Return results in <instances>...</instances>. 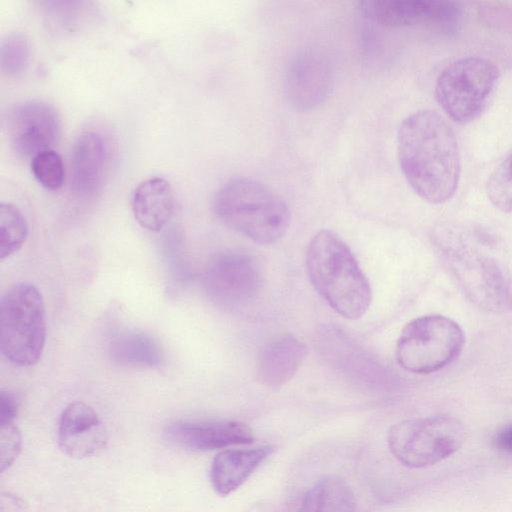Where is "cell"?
I'll use <instances>...</instances> for the list:
<instances>
[{"mask_svg": "<svg viewBox=\"0 0 512 512\" xmlns=\"http://www.w3.org/2000/svg\"><path fill=\"white\" fill-rule=\"evenodd\" d=\"M495 447L507 454H512V423L498 430L493 438Z\"/></svg>", "mask_w": 512, "mask_h": 512, "instance_id": "cell-27", "label": "cell"}, {"mask_svg": "<svg viewBox=\"0 0 512 512\" xmlns=\"http://www.w3.org/2000/svg\"><path fill=\"white\" fill-rule=\"evenodd\" d=\"M486 194L494 207L512 213V153L490 174L486 183Z\"/></svg>", "mask_w": 512, "mask_h": 512, "instance_id": "cell-23", "label": "cell"}, {"mask_svg": "<svg viewBox=\"0 0 512 512\" xmlns=\"http://www.w3.org/2000/svg\"><path fill=\"white\" fill-rule=\"evenodd\" d=\"M358 6L365 18L385 27L423 25L451 34L462 19L461 7L452 1L367 0Z\"/></svg>", "mask_w": 512, "mask_h": 512, "instance_id": "cell-10", "label": "cell"}, {"mask_svg": "<svg viewBox=\"0 0 512 512\" xmlns=\"http://www.w3.org/2000/svg\"><path fill=\"white\" fill-rule=\"evenodd\" d=\"M465 436V426L459 419L436 415L394 424L387 441L391 453L402 465L425 468L454 454Z\"/></svg>", "mask_w": 512, "mask_h": 512, "instance_id": "cell-7", "label": "cell"}, {"mask_svg": "<svg viewBox=\"0 0 512 512\" xmlns=\"http://www.w3.org/2000/svg\"><path fill=\"white\" fill-rule=\"evenodd\" d=\"M299 512H356L354 494L339 476H326L305 493Z\"/></svg>", "mask_w": 512, "mask_h": 512, "instance_id": "cell-20", "label": "cell"}, {"mask_svg": "<svg viewBox=\"0 0 512 512\" xmlns=\"http://www.w3.org/2000/svg\"><path fill=\"white\" fill-rule=\"evenodd\" d=\"M273 446L251 449H225L213 459L210 482L220 496H227L238 489L252 473L270 456Z\"/></svg>", "mask_w": 512, "mask_h": 512, "instance_id": "cell-16", "label": "cell"}, {"mask_svg": "<svg viewBox=\"0 0 512 512\" xmlns=\"http://www.w3.org/2000/svg\"><path fill=\"white\" fill-rule=\"evenodd\" d=\"M174 205L172 187L162 177L141 181L131 196L135 220L143 229L151 232H158L167 225L173 215Z\"/></svg>", "mask_w": 512, "mask_h": 512, "instance_id": "cell-17", "label": "cell"}, {"mask_svg": "<svg viewBox=\"0 0 512 512\" xmlns=\"http://www.w3.org/2000/svg\"><path fill=\"white\" fill-rule=\"evenodd\" d=\"M164 437L175 446L193 451L248 445L254 441L253 431L248 425L232 420L174 422L166 426Z\"/></svg>", "mask_w": 512, "mask_h": 512, "instance_id": "cell-14", "label": "cell"}, {"mask_svg": "<svg viewBox=\"0 0 512 512\" xmlns=\"http://www.w3.org/2000/svg\"><path fill=\"white\" fill-rule=\"evenodd\" d=\"M26 218L12 203L0 204V258L3 260L17 253L28 237Z\"/></svg>", "mask_w": 512, "mask_h": 512, "instance_id": "cell-21", "label": "cell"}, {"mask_svg": "<svg viewBox=\"0 0 512 512\" xmlns=\"http://www.w3.org/2000/svg\"><path fill=\"white\" fill-rule=\"evenodd\" d=\"M433 242L464 295L478 308L494 314L512 311V281L478 232L445 223L434 229Z\"/></svg>", "mask_w": 512, "mask_h": 512, "instance_id": "cell-2", "label": "cell"}, {"mask_svg": "<svg viewBox=\"0 0 512 512\" xmlns=\"http://www.w3.org/2000/svg\"><path fill=\"white\" fill-rule=\"evenodd\" d=\"M465 335L457 322L443 315H424L408 322L396 345V359L406 371L430 374L453 362Z\"/></svg>", "mask_w": 512, "mask_h": 512, "instance_id": "cell-8", "label": "cell"}, {"mask_svg": "<svg viewBox=\"0 0 512 512\" xmlns=\"http://www.w3.org/2000/svg\"><path fill=\"white\" fill-rule=\"evenodd\" d=\"M107 429L97 412L82 401L69 403L58 425V446L67 456L84 459L99 454L108 443Z\"/></svg>", "mask_w": 512, "mask_h": 512, "instance_id": "cell-13", "label": "cell"}, {"mask_svg": "<svg viewBox=\"0 0 512 512\" xmlns=\"http://www.w3.org/2000/svg\"><path fill=\"white\" fill-rule=\"evenodd\" d=\"M332 86V66L322 52L306 49L293 57L285 75V93L295 109L317 108L329 97Z\"/></svg>", "mask_w": 512, "mask_h": 512, "instance_id": "cell-12", "label": "cell"}, {"mask_svg": "<svg viewBox=\"0 0 512 512\" xmlns=\"http://www.w3.org/2000/svg\"><path fill=\"white\" fill-rule=\"evenodd\" d=\"M306 268L315 290L339 315L356 320L369 309V282L347 244L333 231L321 230L310 240Z\"/></svg>", "mask_w": 512, "mask_h": 512, "instance_id": "cell-3", "label": "cell"}, {"mask_svg": "<svg viewBox=\"0 0 512 512\" xmlns=\"http://www.w3.org/2000/svg\"><path fill=\"white\" fill-rule=\"evenodd\" d=\"M203 285L217 305L240 308L257 296L261 275L257 263L249 255L237 251L222 252L209 261Z\"/></svg>", "mask_w": 512, "mask_h": 512, "instance_id": "cell-9", "label": "cell"}, {"mask_svg": "<svg viewBox=\"0 0 512 512\" xmlns=\"http://www.w3.org/2000/svg\"><path fill=\"white\" fill-rule=\"evenodd\" d=\"M491 60L469 56L447 65L435 84V97L443 112L458 124L476 120L486 109L499 80Z\"/></svg>", "mask_w": 512, "mask_h": 512, "instance_id": "cell-6", "label": "cell"}, {"mask_svg": "<svg viewBox=\"0 0 512 512\" xmlns=\"http://www.w3.org/2000/svg\"><path fill=\"white\" fill-rule=\"evenodd\" d=\"M111 360L132 367H157L164 358L161 344L151 335L127 331L112 338L108 347Z\"/></svg>", "mask_w": 512, "mask_h": 512, "instance_id": "cell-19", "label": "cell"}, {"mask_svg": "<svg viewBox=\"0 0 512 512\" xmlns=\"http://www.w3.org/2000/svg\"><path fill=\"white\" fill-rule=\"evenodd\" d=\"M30 48L27 37L21 32L7 34L0 45V65L9 77L22 74L29 62Z\"/></svg>", "mask_w": 512, "mask_h": 512, "instance_id": "cell-22", "label": "cell"}, {"mask_svg": "<svg viewBox=\"0 0 512 512\" xmlns=\"http://www.w3.org/2000/svg\"><path fill=\"white\" fill-rule=\"evenodd\" d=\"M47 334L46 309L39 289L30 283L9 288L0 301V349L11 363L35 365Z\"/></svg>", "mask_w": 512, "mask_h": 512, "instance_id": "cell-5", "label": "cell"}, {"mask_svg": "<svg viewBox=\"0 0 512 512\" xmlns=\"http://www.w3.org/2000/svg\"><path fill=\"white\" fill-rule=\"evenodd\" d=\"M8 139L22 157L52 149L61 134V120L56 108L43 100H26L15 105L7 120Z\"/></svg>", "mask_w": 512, "mask_h": 512, "instance_id": "cell-11", "label": "cell"}, {"mask_svg": "<svg viewBox=\"0 0 512 512\" xmlns=\"http://www.w3.org/2000/svg\"><path fill=\"white\" fill-rule=\"evenodd\" d=\"M110 149L105 136L94 129L83 131L71 152V187L80 198H91L102 188L108 171Z\"/></svg>", "mask_w": 512, "mask_h": 512, "instance_id": "cell-15", "label": "cell"}, {"mask_svg": "<svg viewBox=\"0 0 512 512\" xmlns=\"http://www.w3.org/2000/svg\"><path fill=\"white\" fill-rule=\"evenodd\" d=\"M217 218L258 244H272L287 232L291 215L286 202L272 189L250 178H234L215 193Z\"/></svg>", "mask_w": 512, "mask_h": 512, "instance_id": "cell-4", "label": "cell"}, {"mask_svg": "<svg viewBox=\"0 0 512 512\" xmlns=\"http://www.w3.org/2000/svg\"><path fill=\"white\" fill-rule=\"evenodd\" d=\"M401 171L411 189L430 204H443L457 191L461 158L454 131L433 110L407 116L397 132Z\"/></svg>", "mask_w": 512, "mask_h": 512, "instance_id": "cell-1", "label": "cell"}, {"mask_svg": "<svg viewBox=\"0 0 512 512\" xmlns=\"http://www.w3.org/2000/svg\"><path fill=\"white\" fill-rule=\"evenodd\" d=\"M30 168L37 182L46 189L58 190L65 180L62 157L53 149L42 151L31 158Z\"/></svg>", "mask_w": 512, "mask_h": 512, "instance_id": "cell-24", "label": "cell"}, {"mask_svg": "<svg viewBox=\"0 0 512 512\" xmlns=\"http://www.w3.org/2000/svg\"><path fill=\"white\" fill-rule=\"evenodd\" d=\"M21 433L14 422L0 424L1 472L8 469L21 451Z\"/></svg>", "mask_w": 512, "mask_h": 512, "instance_id": "cell-25", "label": "cell"}, {"mask_svg": "<svg viewBox=\"0 0 512 512\" xmlns=\"http://www.w3.org/2000/svg\"><path fill=\"white\" fill-rule=\"evenodd\" d=\"M18 410L19 401L15 394L2 390L0 393V424L14 422Z\"/></svg>", "mask_w": 512, "mask_h": 512, "instance_id": "cell-26", "label": "cell"}, {"mask_svg": "<svg viewBox=\"0 0 512 512\" xmlns=\"http://www.w3.org/2000/svg\"><path fill=\"white\" fill-rule=\"evenodd\" d=\"M306 355V346L294 336L285 335L272 340L258 357L260 381L271 388L281 387L294 376Z\"/></svg>", "mask_w": 512, "mask_h": 512, "instance_id": "cell-18", "label": "cell"}]
</instances>
